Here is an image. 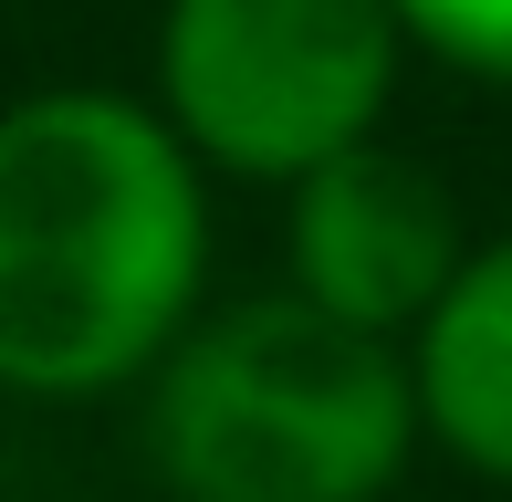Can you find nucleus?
I'll use <instances>...</instances> for the list:
<instances>
[{
    "instance_id": "nucleus-1",
    "label": "nucleus",
    "mask_w": 512,
    "mask_h": 502,
    "mask_svg": "<svg viewBox=\"0 0 512 502\" xmlns=\"http://www.w3.org/2000/svg\"><path fill=\"white\" fill-rule=\"evenodd\" d=\"M209 272L199 157L157 105L53 84L0 116V387L105 398L178 346Z\"/></svg>"
},
{
    "instance_id": "nucleus-2",
    "label": "nucleus",
    "mask_w": 512,
    "mask_h": 502,
    "mask_svg": "<svg viewBox=\"0 0 512 502\" xmlns=\"http://www.w3.org/2000/svg\"><path fill=\"white\" fill-rule=\"evenodd\" d=\"M147 377V450L178 502H377L418 440L398 346L304 293L178 325Z\"/></svg>"
},
{
    "instance_id": "nucleus-3",
    "label": "nucleus",
    "mask_w": 512,
    "mask_h": 502,
    "mask_svg": "<svg viewBox=\"0 0 512 502\" xmlns=\"http://www.w3.org/2000/svg\"><path fill=\"white\" fill-rule=\"evenodd\" d=\"M398 0H168L157 116L230 178H304L377 136L398 84Z\"/></svg>"
},
{
    "instance_id": "nucleus-4",
    "label": "nucleus",
    "mask_w": 512,
    "mask_h": 502,
    "mask_svg": "<svg viewBox=\"0 0 512 502\" xmlns=\"http://www.w3.org/2000/svg\"><path fill=\"white\" fill-rule=\"evenodd\" d=\"M293 293L324 314H345V325L366 335H398L418 314L450 293L460 272V210L450 189H439L418 157L377 147V136H356V147H335L324 168L293 178Z\"/></svg>"
},
{
    "instance_id": "nucleus-5",
    "label": "nucleus",
    "mask_w": 512,
    "mask_h": 502,
    "mask_svg": "<svg viewBox=\"0 0 512 502\" xmlns=\"http://www.w3.org/2000/svg\"><path fill=\"white\" fill-rule=\"evenodd\" d=\"M418 429L460 450L481 482H512V241L460 251L450 293L418 314Z\"/></svg>"
},
{
    "instance_id": "nucleus-6",
    "label": "nucleus",
    "mask_w": 512,
    "mask_h": 502,
    "mask_svg": "<svg viewBox=\"0 0 512 502\" xmlns=\"http://www.w3.org/2000/svg\"><path fill=\"white\" fill-rule=\"evenodd\" d=\"M398 32L429 42L439 63H460V74L512 84V0H398Z\"/></svg>"
}]
</instances>
